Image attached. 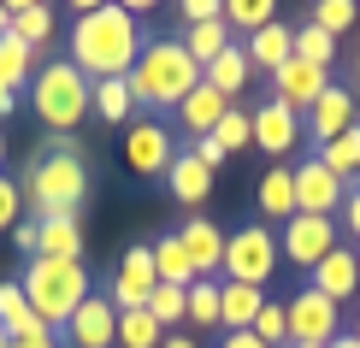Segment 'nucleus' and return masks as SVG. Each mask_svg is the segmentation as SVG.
I'll list each match as a JSON object with an SVG mask.
<instances>
[{
	"instance_id": "obj_1",
	"label": "nucleus",
	"mask_w": 360,
	"mask_h": 348,
	"mask_svg": "<svg viewBox=\"0 0 360 348\" xmlns=\"http://www.w3.org/2000/svg\"><path fill=\"white\" fill-rule=\"evenodd\" d=\"M142 41H148V30L130 18L124 6H89V12H77V24L65 30V48H71L65 59L89 83H107V77H130V71H136Z\"/></svg>"
},
{
	"instance_id": "obj_2",
	"label": "nucleus",
	"mask_w": 360,
	"mask_h": 348,
	"mask_svg": "<svg viewBox=\"0 0 360 348\" xmlns=\"http://www.w3.org/2000/svg\"><path fill=\"white\" fill-rule=\"evenodd\" d=\"M124 83H130V101H136V107H184V95L201 83V65L184 53L177 36H148L136 71H130Z\"/></svg>"
},
{
	"instance_id": "obj_3",
	"label": "nucleus",
	"mask_w": 360,
	"mask_h": 348,
	"mask_svg": "<svg viewBox=\"0 0 360 348\" xmlns=\"http://www.w3.org/2000/svg\"><path fill=\"white\" fill-rule=\"evenodd\" d=\"M89 195V172L77 154V136H59V148H48L24 177V201H36V213H77Z\"/></svg>"
},
{
	"instance_id": "obj_4",
	"label": "nucleus",
	"mask_w": 360,
	"mask_h": 348,
	"mask_svg": "<svg viewBox=\"0 0 360 348\" xmlns=\"http://www.w3.org/2000/svg\"><path fill=\"white\" fill-rule=\"evenodd\" d=\"M18 290H24V301L36 307V319L48 330L53 325H71V313L95 295V290H89L83 260H30L24 278H18Z\"/></svg>"
},
{
	"instance_id": "obj_5",
	"label": "nucleus",
	"mask_w": 360,
	"mask_h": 348,
	"mask_svg": "<svg viewBox=\"0 0 360 348\" xmlns=\"http://www.w3.org/2000/svg\"><path fill=\"white\" fill-rule=\"evenodd\" d=\"M30 107H36V118L59 136H71L89 118V77L71 59H53V65H41L36 77H30Z\"/></svg>"
},
{
	"instance_id": "obj_6",
	"label": "nucleus",
	"mask_w": 360,
	"mask_h": 348,
	"mask_svg": "<svg viewBox=\"0 0 360 348\" xmlns=\"http://www.w3.org/2000/svg\"><path fill=\"white\" fill-rule=\"evenodd\" d=\"M278 236H272V224H243V231H231L224 236V283H254V290H266L272 283V271H278Z\"/></svg>"
},
{
	"instance_id": "obj_7",
	"label": "nucleus",
	"mask_w": 360,
	"mask_h": 348,
	"mask_svg": "<svg viewBox=\"0 0 360 348\" xmlns=\"http://www.w3.org/2000/svg\"><path fill=\"white\" fill-rule=\"evenodd\" d=\"M283 319H290V342H313V348H331L342 337V307L337 301H325L319 290H295L283 301Z\"/></svg>"
},
{
	"instance_id": "obj_8",
	"label": "nucleus",
	"mask_w": 360,
	"mask_h": 348,
	"mask_svg": "<svg viewBox=\"0 0 360 348\" xmlns=\"http://www.w3.org/2000/svg\"><path fill=\"white\" fill-rule=\"evenodd\" d=\"M342 242V231H337V219H313V213H295L290 224H283V236H278V254L290 266H302V271H313Z\"/></svg>"
},
{
	"instance_id": "obj_9",
	"label": "nucleus",
	"mask_w": 360,
	"mask_h": 348,
	"mask_svg": "<svg viewBox=\"0 0 360 348\" xmlns=\"http://www.w3.org/2000/svg\"><path fill=\"white\" fill-rule=\"evenodd\" d=\"M154 248L148 242H130L124 248V260H118V271H112V290H107V301L118 313H136V307H148V295H154Z\"/></svg>"
},
{
	"instance_id": "obj_10",
	"label": "nucleus",
	"mask_w": 360,
	"mask_h": 348,
	"mask_svg": "<svg viewBox=\"0 0 360 348\" xmlns=\"http://www.w3.org/2000/svg\"><path fill=\"white\" fill-rule=\"evenodd\" d=\"M342 201H349V183H342L337 172H325L319 160H302V165H295V213L337 219Z\"/></svg>"
},
{
	"instance_id": "obj_11",
	"label": "nucleus",
	"mask_w": 360,
	"mask_h": 348,
	"mask_svg": "<svg viewBox=\"0 0 360 348\" xmlns=\"http://www.w3.org/2000/svg\"><path fill=\"white\" fill-rule=\"evenodd\" d=\"M302 118H307L302 130L325 148V142H337L342 130H354V124H360V95H354V89H342V83H331V89H325V95L313 101Z\"/></svg>"
},
{
	"instance_id": "obj_12",
	"label": "nucleus",
	"mask_w": 360,
	"mask_h": 348,
	"mask_svg": "<svg viewBox=\"0 0 360 348\" xmlns=\"http://www.w3.org/2000/svg\"><path fill=\"white\" fill-rule=\"evenodd\" d=\"M172 160H177V148H172V136H166V124H130V136H124V165L136 177H166L172 172Z\"/></svg>"
},
{
	"instance_id": "obj_13",
	"label": "nucleus",
	"mask_w": 360,
	"mask_h": 348,
	"mask_svg": "<svg viewBox=\"0 0 360 348\" xmlns=\"http://www.w3.org/2000/svg\"><path fill=\"white\" fill-rule=\"evenodd\" d=\"M272 89L278 95L272 101H283V107H290L295 118H302L313 101L325 95V89H331V71H319V65H302V59H283V65L272 71Z\"/></svg>"
},
{
	"instance_id": "obj_14",
	"label": "nucleus",
	"mask_w": 360,
	"mask_h": 348,
	"mask_svg": "<svg viewBox=\"0 0 360 348\" xmlns=\"http://www.w3.org/2000/svg\"><path fill=\"white\" fill-rule=\"evenodd\" d=\"M65 342H71V348H112V342H118V307H112L107 295H89L83 307L71 313Z\"/></svg>"
},
{
	"instance_id": "obj_15",
	"label": "nucleus",
	"mask_w": 360,
	"mask_h": 348,
	"mask_svg": "<svg viewBox=\"0 0 360 348\" xmlns=\"http://www.w3.org/2000/svg\"><path fill=\"white\" fill-rule=\"evenodd\" d=\"M248 124H254V148L272 154V160H283L295 148V136H302V118L283 107V101H260V107L248 112Z\"/></svg>"
},
{
	"instance_id": "obj_16",
	"label": "nucleus",
	"mask_w": 360,
	"mask_h": 348,
	"mask_svg": "<svg viewBox=\"0 0 360 348\" xmlns=\"http://www.w3.org/2000/svg\"><path fill=\"white\" fill-rule=\"evenodd\" d=\"M307 278H313V290H319L325 301H337V307H342V301H354V295H360V254L337 242V248L325 254V260L313 266Z\"/></svg>"
},
{
	"instance_id": "obj_17",
	"label": "nucleus",
	"mask_w": 360,
	"mask_h": 348,
	"mask_svg": "<svg viewBox=\"0 0 360 348\" xmlns=\"http://www.w3.org/2000/svg\"><path fill=\"white\" fill-rule=\"evenodd\" d=\"M36 260H83V224H77V213L36 219Z\"/></svg>"
},
{
	"instance_id": "obj_18",
	"label": "nucleus",
	"mask_w": 360,
	"mask_h": 348,
	"mask_svg": "<svg viewBox=\"0 0 360 348\" xmlns=\"http://www.w3.org/2000/svg\"><path fill=\"white\" fill-rule=\"evenodd\" d=\"M177 242H184L195 278H219V266H224V231L213 219H189L184 231H177Z\"/></svg>"
},
{
	"instance_id": "obj_19",
	"label": "nucleus",
	"mask_w": 360,
	"mask_h": 348,
	"mask_svg": "<svg viewBox=\"0 0 360 348\" xmlns=\"http://www.w3.org/2000/svg\"><path fill=\"white\" fill-rule=\"evenodd\" d=\"M224 112H231V101H224L213 83H195L189 95H184V107H177V118H184V130L195 136V142H201V136H213Z\"/></svg>"
},
{
	"instance_id": "obj_20",
	"label": "nucleus",
	"mask_w": 360,
	"mask_h": 348,
	"mask_svg": "<svg viewBox=\"0 0 360 348\" xmlns=\"http://www.w3.org/2000/svg\"><path fill=\"white\" fill-rule=\"evenodd\" d=\"M6 30L24 41L30 53H41L53 41V6H41V0H12L6 6Z\"/></svg>"
},
{
	"instance_id": "obj_21",
	"label": "nucleus",
	"mask_w": 360,
	"mask_h": 348,
	"mask_svg": "<svg viewBox=\"0 0 360 348\" xmlns=\"http://www.w3.org/2000/svg\"><path fill=\"white\" fill-rule=\"evenodd\" d=\"M0 330H6V342H18V337H48V325H41L36 307L24 301L18 278H0Z\"/></svg>"
},
{
	"instance_id": "obj_22",
	"label": "nucleus",
	"mask_w": 360,
	"mask_h": 348,
	"mask_svg": "<svg viewBox=\"0 0 360 348\" xmlns=\"http://www.w3.org/2000/svg\"><path fill=\"white\" fill-rule=\"evenodd\" d=\"M266 307V290H254V283H224L219 278V325L224 330H248L254 319H260Z\"/></svg>"
},
{
	"instance_id": "obj_23",
	"label": "nucleus",
	"mask_w": 360,
	"mask_h": 348,
	"mask_svg": "<svg viewBox=\"0 0 360 348\" xmlns=\"http://www.w3.org/2000/svg\"><path fill=\"white\" fill-rule=\"evenodd\" d=\"M243 53H248L254 71H278L283 59H295V30L290 24H266V30H254V36H248Z\"/></svg>"
},
{
	"instance_id": "obj_24",
	"label": "nucleus",
	"mask_w": 360,
	"mask_h": 348,
	"mask_svg": "<svg viewBox=\"0 0 360 348\" xmlns=\"http://www.w3.org/2000/svg\"><path fill=\"white\" fill-rule=\"evenodd\" d=\"M166 189H172V201L201 207L207 195H213V172H207L195 154H177V160H172V172H166Z\"/></svg>"
},
{
	"instance_id": "obj_25",
	"label": "nucleus",
	"mask_w": 360,
	"mask_h": 348,
	"mask_svg": "<svg viewBox=\"0 0 360 348\" xmlns=\"http://www.w3.org/2000/svg\"><path fill=\"white\" fill-rule=\"evenodd\" d=\"M260 213L266 219H295V165H272V172L260 177Z\"/></svg>"
},
{
	"instance_id": "obj_26",
	"label": "nucleus",
	"mask_w": 360,
	"mask_h": 348,
	"mask_svg": "<svg viewBox=\"0 0 360 348\" xmlns=\"http://www.w3.org/2000/svg\"><path fill=\"white\" fill-rule=\"evenodd\" d=\"M201 83H213L224 101H236V95H243V83H248V53H243V41H231V48H224L213 65L201 71Z\"/></svg>"
},
{
	"instance_id": "obj_27",
	"label": "nucleus",
	"mask_w": 360,
	"mask_h": 348,
	"mask_svg": "<svg viewBox=\"0 0 360 348\" xmlns=\"http://www.w3.org/2000/svg\"><path fill=\"white\" fill-rule=\"evenodd\" d=\"M177 41H184V53H189L195 65L207 71V65H213V59H219L224 48H231V24H224V18H219V24H189Z\"/></svg>"
},
{
	"instance_id": "obj_28",
	"label": "nucleus",
	"mask_w": 360,
	"mask_h": 348,
	"mask_svg": "<svg viewBox=\"0 0 360 348\" xmlns=\"http://www.w3.org/2000/svg\"><path fill=\"white\" fill-rule=\"evenodd\" d=\"M30 77H36V53H30L24 41L6 30V36H0V89H6V95H18Z\"/></svg>"
},
{
	"instance_id": "obj_29",
	"label": "nucleus",
	"mask_w": 360,
	"mask_h": 348,
	"mask_svg": "<svg viewBox=\"0 0 360 348\" xmlns=\"http://www.w3.org/2000/svg\"><path fill=\"white\" fill-rule=\"evenodd\" d=\"M89 112H101V118H107V124H124V118L136 112V101H130V83H124V77L89 83Z\"/></svg>"
},
{
	"instance_id": "obj_30",
	"label": "nucleus",
	"mask_w": 360,
	"mask_h": 348,
	"mask_svg": "<svg viewBox=\"0 0 360 348\" xmlns=\"http://www.w3.org/2000/svg\"><path fill=\"white\" fill-rule=\"evenodd\" d=\"M148 248H154V278L160 283H177V290L195 283V266H189V254H184L177 236H160V242H148Z\"/></svg>"
},
{
	"instance_id": "obj_31",
	"label": "nucleus",
	"mask_w": 360,
	"mask_h": 348,
	"mask_svg": "<svg viewBox=\"0 0 360 348\" xmlns=\"http://www.w3.org/2000/svg\"><path fill=\"white\" fill-rule=\"evenodd\" d=\"M313 160H319L325 172H337L342 183H354V172H360V124H354V130H342L337 142H325Z\"/></svg>"
},
{
	"instance_id": "obj_32",
	"label": "nucleus",
	"mask_w": 360,
	"mask_h": 348,
	"mask_svg": "<svg viewBox=\"0 0 360 348\" xmlns=\"http://www.w3.org/2000/svg\"><path fill=\"white\" fill-rule=\"evenodd\" d=\"M166 342V330H160V319L148 307H136V313H118V342L112 348H160Z\"/></svg>"
},
{
	"instance_id": "obj_33",
	"label": "nucleus",
	"mask_w": 360,
	"mask_h": 348,
	"mask_svg": "<svg viewBox=\"0 0 360 348\" xmlns=\"http://www.w3.org/2000/svg\"><path fill=\"white\" fill-rule=\"evenodd\" d=\"M184 319L201 325V330L219 325V278H195L189 290H184Z\"/></svg>"
},
{
	"instance_id": "obj_34",
	"label": "nucleus",
	"mask_w": 360,
	"mask_h": 348,
	"mask_svg": "<svg viewBox=\"0 0 360 348\" xmlns=\"http://www.w3.org/2000/svg\"><path fill=\"white\" fill-rule=\"evenodd\" d=\"M295 59H302V65L331 71V59H337V36H325L319 24H295Z\"/></svg>"
},
{
	"instance_id": "obj_35",
	"label": "nucleus",
	"mask_w": 360,
	"mask_h": 348,
	"mask_svg": "<svg viewBox=\"0 0 360 348\" xmlns=\"http://www.w3.org/2000/svg\"><path fill=\"white\" fill-rule=\"evenodd\" d=\"M224 24L231 30H266V24H278V6L272 0H236V6H224Z\"/></svg>"
},
{
	"instance_id": "obj_36",
	"label": "nucleus",
	"mask_w": 360,
	"mask_h": 348,
	"mask_svg": "<svg viewBox=\"0 0 360 348\" xmlns=\"http://www.w3.org/2000/svg\"><path fill=\"white\" fill-rule=\"evenodd\" d=\"M148 313L160 319V330L184 325V290H177V283H154V295H148Z\"/></svg>"
},
{
	"instance_id": "obj_37",
	"label": "nucleus",
	"mask_w": 360,
	"mask_h": 348,
	"mask_svg": "<svg viewBox=\"0 0 360 348\" xmlns=\"http://www.w3.org/2000/svg\"><path fill=\"white\" fill-rule=\"evenodd\" d=\"M213 142L224 148V154H243V148L254 142V124H248V112H236V107H231V112L219 118V130H213Z\"/></svg>"
},
{
	"instance_id": "obj_38",
	"label": "nucleus",
	"mask_w": 360,
	"mask_h": 348,
	"mask_svg": "<svg viewBox=\"0 0 360 348\" xmlns=\"http://www.w3.org/2000/svg\"><path fill=\"white\" fill-rule=\"evenodd\" d=\"M354 18H360L354 0H319V6H313V24H319L325 36H342V30H349Z\"/></svg>"
},
{
	"instance_id": "obj_39",
	"label": "nucleus",
	"mask_w": 360,
	"mask_h": 348,
	"mask_svg": "<svg viewBox=\"0 0 360 348\" xmlns=\"http://www.w3.org/2000/svg\"><path fill=\"white\" fill-rule=\"evenodd\" d=\"M248 330H254V337H260L266 348L290 342V319H283V301H266V307H260V319H254Z\"/></svg>"
},
{
	"instance_id": "obj_40",
	"label": "nucleus",
	"mask_w": 360,
	"mask_h": 348,
	"mask_svg": "<svg viewBox=\"0 0 360 348\" xmlns=\"http://www.w3.org/2000/svg\"><path fill=\"white\" fill-rule=\"evenodd\" d=\"M12 224H24V183L0 177V231H12Z\"/></svg>"
},
{
	"instance_id": "obj_41",
	"label": "nucleus",
	"mask_w": 360,
	"mask_h": 348,
	"mask_svg": "<svg viewBox=\"0 0 360 348\" xmlns=\"http://www.w3.org/2000/svg\"><path fill=\"white\" fill-rule=\"evenodd\" d=\"M184 18L189 24H219L224 6H219V0H184Z\"/></svg>"
},
{
	"instance_id": "obj_42",
	"label": "nucleus",
	"mask_w": 360,
	"mask_h": 348,
	"mask_svg": "<svg viewBox=\"0 0 360 348\" xmlns=\"http://www.w3.org/2000/svg\"><path fill=\"white\" fill-rule=\"evenodd\" d=\"M195 160H201V165H207V172H219V165H224V160H231V154H224V148L213 142V136H201V142H195Z\"/></svg>"
},
{
	"instance_id": "obj_43",
	"label": "nucleus",
	"mask_w": 360,
	"mask_h": 348,
	"mask_svg": "<svg viewBox=\"0 0 360 348\" xmlns=\"http://www.w3.org/2000/svg\"><path fill=\"white\" fill-rule=\"evenodd\" d=\"M12 242H18V254H24V260H36V219L12 224Z\"/></svg>"
},
{
	"instance_id": "obj_44",
	"label": "nucleus",
	"mask_w": 360,
	"mask_h": 348,
	"mask_svg": "<svg viewBox=\"0 0 360 348\" xmlns=\"http://www.w3.org/2000/svg\"><path fill=\"white\" fill-rule=\"evenodd\" d=\"M342 231L360 236V189H349V201H342Z\"/></svg>"
},
{
	"instance_id": "obj_45",
	"label": "nucleus",
	"mask_w": 360,
	"mask_h": 348,
	"mask_svg": "<svg viewBox=\"0 0 360 348\" xmlns=\"http://www.w3.org/2000/svg\"><path fill=\"white\" fill-rule=\"evenodd\" d=\"M219 348H266L260 337H254V330H224V342Z\"/></svg>"
},
{
	"instance_id": "obj_46",
	"label": "nucleus",
	"mask_w": 360,
	"mask_h": 348,
	"mask_svg": "<svg viewBox=\"0 0 360 348\" xmlns=\"http://www.w3.org/2000/svg\"><path fill=\"white\" fill-rule=\"evenodd\" d=\"M6 348H59V342H53V330H48V337H18V342H6Z\"/></svg>"
},
{
	"instance_id": "obj_47",
	"label": "nucleus",
	"mask_w": 360,
	"mask_h": 348,
	"mask_svg": "<svg viewBox=\"0 0 360 348\" xmlns=\"http://www.w3.org/2000/svg\"><path fill=\"white\" fill-rule=\"evenodd\" d=\"M160 348H195V337H184V330H172V337L160 342Z\"/></svg>"
},
{
	"instance_id": "obj_48",
	"label": "nucleus",
	"mask_w": 360,
	"mask_h": 348,
	"mask_svg": "<svg viewBox=\"0 0 360 348\" xmlns=\"http://www.w3.org/2000/svg\"><path fill=\"white\" fill-rule=\"evenodd\" d=\"M12 107H18V95H6V89H0V118H6Z\"/></svg>"
},
{
	"instance_id": "obj_49",
	"label": "nucleus",
	"mask_w": 360,
	"mask_h": 348,
	"mask_svg": "<svg viewBox=\"0 0 360 348\" xmlns=\"http://www.w3.org/2000/svg\"><path fill=\"white\" fill-rule=\"evenodd\" d=\"M331 348H360V342H354V337H349V330H342V337H337V342H331Z\"/></svg>"
},
{
	"instance_id": "obj_50",
	"label": "nucleus",
	"mask_w": 360,
	"mask_h": 348,
	"mask_svg": "<svg viewBox=\"0 0 360 348\" xmlns=\"http://www.w3.org/2000/svg\"><path fill=\"white\" fill-rule=\"evenodd\" d=\"M349 337H354V342H360V307H354V325H349Z\"/></svg>"
},
{
	"instance_id": "obj_51",
	"label": "nucleus",
	"mask_w": 360,
	"mask_h": 348,
	"mask_svg": "<svg viewBox=\"0 0 360 348\" xmlns=\"http://www.w3.org/2000/svg\"><path fill=\"white\" fill-rule=\"evenodd\" d=\"M354 95H360V53H354Z\"/></svg>"
},
{
	"instance_id": "obj_52",
	"label": "nucleus",
	"mask_w": 360,
	"mask_h": 348,
	"mask_svg": "<svg viewBox=\"0 0 360 348\" xmlns=\"http://www.w3.org/2000/svg\"><path fill=\"white\" fill-rule=\"evenodd\" d=\"M0 36H6V0H0Z\"/></svg>"
},
{
	"instance_id": "obj_53",
	"label": "nucleus",
	"mask_w": 360,
	"mask_h": 348,
	"mask_svg": "<svg viewBox=\"0 0 360 348\" xmlns=\"http://www.w3.org/2000/svg\"><path fill=\"white\" fill-rule=\"evenodd\" d=\"M0 165H6V130H0Z\"/></svg>"
},
{
	"instance_id": "obj_54",
	"label": "nucleus",
	"mask_w": 360,
	"mask_h": 348,
	"mask_svg": "<svg viewBox=\"0 0 360 348\" xmlns=\"http://www.w3.org/2000/svg\"><path fill=\"white\" fill-rule=\"evenodd\" d=\"M290 348H313V342H290Z\"/></svg>"
},
{
	"instance_id": "obj_55",
	"label": "nucleus",
	"mask_w": 360,
	"mask_h": 348,
	"mask_svg": "<svg viewBox=\"0 0 360 348\" xmlns=\"http://www.w3.org/2000/svg\"><path fill=\"white\" fill-rule=\"evenodd\" d=\"M0 348H6V330H0Z\"/></svg>"
}]
</instances>
